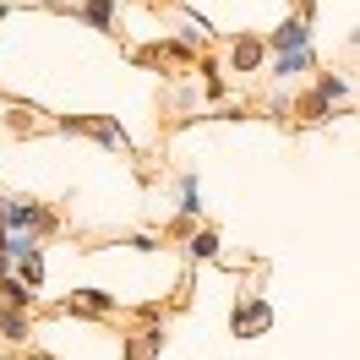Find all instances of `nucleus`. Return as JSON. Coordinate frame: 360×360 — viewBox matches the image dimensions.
Wrapping results in <instances>:
<instances>
[{"label": "nucleus", "mask_w": 360, "mask_h": 360, "mask_svg": "<svg viewBox=\"0 0 360 360\" xmlns=\"http://www.w3.org/2000/svg\"><path fill=\"white\" fill-rule=\"evenodd\" d=\"M60 131H82V136H93V142H104V148H120V153H131V136L120 131L115 120H93V115H66V120H60Z\"/></svg>", "instance_id": "obj_1"}, {"label": "nucleus", "mask_w": 360, "mask_h": 360, "mask_svg": "<svg viewBox=\"0 0 360 360\" xmlns=\"http://www.w3.org/2000/svg\"><path fill=\"white\" fill-rule=\"evenodd\" d=\"M0 333L11 338V344H22V338L33 333V322H27V311H17V306H6V311H0Z\"/></svg>", "instance_id": "obj_6"}, {"label": "nucleus", "mask_w": 360, "mask_h": 360, "mask_svg": "<svg viewBox=\"0 0 360 360\" xmlns=\"http://www.w3.org/2000/svg\"><path fill=\"white\" fill-rule=\"evenodd\" d=\"M191 257H219V235H213V229H197V235H191Z\"/></svg>", "instance_id": "obj_11"}, {"label": "nucleus", "mask_w": 360, "mask_h": 360, "mask_svg": "<svg viewBox=\"0 0 360 360\" xmlns=\"http://www.w3.org/2000/svg\"><path fill=\"white\" fill-rule=\"evenodd\" d=\"M273 49H284V55H295V49H311V27H306V17H290V22L273 33Z\"/></svg>", "instance_id": "obj_3"}, {"label": "nucleus", "mask_w": 360, "mask_h": 360, "mask_svg": "<svg viewBox=\"0 0 360 360\" xmlns=\"http://www.w3.org/2000/svg\"><path fill=\"white\" fill-rule=\"evenodd\" d=\"M77 17L93 22L98 33H110V27H115V0H82V6H77Z\"/></svg>", "instance_id": "obj_4"}, {"label": "nucleus", "mask_w": 360, "mask_h": 360, "mask_svg": "<svg viewBox=\"0 0 360 360\" xmlns=\"http://www.w3.org/2000/svg\"><path fill=\"white\" fill-rule=\"evenodd\" d=\"M33 360H49V355H33Z\"/></svg>", "instance_id": "obj_13"}, {"label": "nucleus", "mask_w": 360, "mask_h": 360, "mask_svg": "<svg viewBox=\"0 0 360 360\" xmlns=\"http://www.w3.org/2000/svg\"><path fill=\"white\" fill-rule=\"evenodd\" d=\"M6 224H11V229H49V213L39 202L17 197V202H6Z\"/></svg>", "instance_id": "obj_2"}, {"label": "nucleus", "mask_w": 360, "mask_h": 360, "mask_svg": "<svg viewBox=\"0 0 360 360\" xmlns=\"http://www.w3.org/2000/svg\"><path fill=\"white\" fill-rule=\"evenodd\" d=\"M306 66H311V49H295V55H278V66H273V71L290 77V71H306Z\"/></svg>", "instance_id": "obj_10"}, {"label": "nucleus", "mask_w": 360, "mask_h": 360, "mask_svg": "<svg viewBox=\"0 0 360 360\" xmlns=\"http://www.w3.org/2000/svg\"><path fill=\"white\" fill-rule=\"evenodd\" d=\"M148 6H153V0H148Z\"/></svg>", "instance_id": "obj_14"}, {"label": "nucleus", "mask_w": 360, "mask_h": 360, "mask_svg": "<svg viewBox=\"0 0 360 360\" xmlns=\"http://www.w3.org/2000/svg\"><path fill=\"white\" fill-rule=\"evenodd\" d=\"M66 311H115V300H110L104 290H77V295L66 300Z\"/></svg>", "instance_id": "obj_5"}, {"label": "nucleus", "mask_w": 360, "mask_h": 360, "mask_svg": "<svg viewBox=\"0 0 360 360\" xmlns=\"http://www.w3.org/2000/svg\"><path fill=\"white\" fill-rule=\"evenodd\" d=\"M0 295H6V306H17V311H33V306H39V295L27 290L22 278H6V284H0Z\"/></svg>", "instance_id": "obj_7"}, {"label": "nucleus", "mask_w": 360, "mask_h": 360, "mask_svg": "<svg viewBox=\"0 0 360 360\" xmlns=\"http://www.w3.org/2000/svg\"><path fill=\"white\" fill-rule=\"evenodd\" d=\"M295 110H300V120H328V115H333V104H328L322 93H306V98H300Z\"/></svg>", "instance_id": "obj_9"}, {"label": "nucleus", "mask_w": 360, "mask_h": 360, "mask_svg": "<svg viewBox=\"0 0 360 360\" xmlns=\"http://www.w3.org/2000/svg\"><path fill=\"white\" fill-rule=\"evenodd\" d=\"M262 55H268L262 39H240V44H235V66H240V71H257V66H262Z\"/></svg>", "instance_id": "obj_8"}, {"label": "nucleus", "mask_w": 360, "mask_h": 360, "mask_svg": "<svg viewBox=\"0 0 360 360\" xmlns=\"http://www.w3.org/2000/svg\"><path fill=\"white\" fill-rule=\"evenodd\" d=\"M316 93H322V98H328V104H333V98H344V77H322V82H316Z\"/></svg>", "instance_id": "obj_12"}]
</instances>
